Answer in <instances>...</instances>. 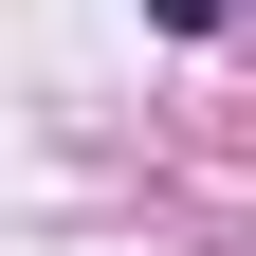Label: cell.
Masks as SVG:
<instances>
[{"instance_id":"1","label":"cell","mask_w":256,"mask_h":256,"mask_svg":"<svg viewBox=\"0 0 256 256\" xmlns=\"http://www.w3.org/2000/svg\"><path fill=\"white\" fill-rule=\"evenodd\" d=\"M202 18H220V0H146V37H202Z\"/></svg>"}]
</instances>
